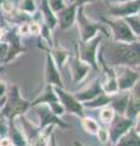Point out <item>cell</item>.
Returning a JSON list of instances; mask_svg holds the SVG:
<instances>
[{
  "label": "cell",
  "mask_w": 140,
  "mask_h": 146,
  "mask_svg": "<svg viewBox=\"0 0 140 146\" xmlns=\"http://www.w3.org/2000/svg\"><path fill=\"white\" fill-rule=\"evenodd\" d=\"M76 13H77V6L74 4H68V5H66L64 10L56 13L55 17L57 25L60 26L61 29H68L74 25Z\"/></svg>",
  "instance_id": "5bb4252c"
},
{
  "label": "cell",
  "mask_w": 140,
  "mask_h": 146,
  "mask_svg": "<svg viewBox=\"0 0 140 146\" xmlns=\"http://www.w3.org/2000/svg\"><path fill=\"white\" fill-rule=\"evenodd\" d=\"M54 90H55V93H56L58 102L65 108V112H70L72 115H76L80 118L84 117L83 105L74 98L73 94L66 91L64 88H58V86H54Z\"/></svg>",
  "instance_id": "52a82bcc"
},
{
  "label": "cell",
  "mask_w": 140,
  "mask_h": 146,
  "mask_svg": "<svg viewBox=\"0 0 140 146\" xmlns=\"http://www.w3.org/2000/svg\"><path fill=\"white\" fill-rule=\"evenodd\" d=\"M28 31H29V34L38 35V34H40V31H42V26L39 23H37V22H29Z\"/></svg>",
  "instance_id": "f546056e"
},
{
  "label": "cell",
  "mask_w": 140,
  "mask_h": 146,
  "mask_svg": "<svg viewBox=\"0 0 140 146\" xmlns=\"http://www.w3.org/2000/svg\"><path fill=\"white\" fill-rule=\"evenodd\" d=\"M94 1H96V0H74V5L77 7H82L84 6L85 4H89V3H94Z\"/></svg>",
  "instance_id": "d6a6232c"
},
{
  "label": "cell",
  "mask_w": 140,
  "mask_h": 146,
  "mask_svg": "<svg viewBox=\"0 0 140 146\" xmlns=\"http://www.w3.org/2000/svg\"><path fill=\"white\" fill-rule=\"evenodd\" d=\"M45 80H46L48 85L51 86H58V88H64V83H62L60 71H58L57 66L55 65L50 52L46 54V65H45Z\"/></svg>",
  "instance_id": "7c38bea8"
},
{
  "label": "cell",
  "mask_w": 140,
  "mask_h": 146,
  "mask_svg": "<svg viewBox=\"0 0 140 146\" xmlns=\"http://www.w3.org/2000/svg\"><path fill=\"white\" fill-rule=\"evenodd\" d=\"M135 125V121H132L124 116L116 115L111 123L108 124L107 133H108V140L113 145L117 144L122 135H124L127 131Z\"/></svg>",
  "instance_id": "ba28073f"
},
{
  "label": "cell",
  "mask_w": 140,
  "mask_h": 146,
  "mask_svg": "<svg viewBox=\"0 0 140 146\" xmlns=\"http://www.w3.org/2000/svg\"><path fill=\"white\" fill-rule=\"evenodd\" d=\"M104 22L111 29L113 42L127 43V44L139 42V38L133 34V32L129 29V27L127 26L123 18H116V17L104 18Z\"/></svg>",
  "instance_id": "277c9868"
},
{
  "label": "cell",
  "mask_w": 140,
  "mask_h": 146,
  "mask_svg": "<svg viewBox=\"0 0 140 146\" xmlns=\"http://www.w3.org/2000/svg\"><path fill=\"white\" fill-rule=\"evenodd\" d=\"M111 98L112 95H108L106 93H102L100 95H98L96 98H94L93 100L87 102H83V107H87V108H101V107H105L107 106L108 104L111 101Z\"/></svg>",
  "instance_id": "44dd1931"
},
{
  "label": "cell",
  "mask_w": 140,
  "mask_h": 146,
  "mask_svg": "<svg viewBox=\"0 0 140 146\" xmlns=\"http://www.w3.org/2000/svg\"><path fill=\"white\" fill-rule=\"evenodd\" d=\"M101 40H102V34H98L93 39L88 40V42H80L79 44H77L78 57L87 65H89L90 68H93L95 71H99L96 56H98V48L99 44L101 43Z\"/></svg>",
  "instance_id": "5b68a950"
},
{
  "label": "cell",
  "mask_w": 140,
  "mask_h": 146,
  "mask_svg": "<svg viewBox=\"0 0 140 146\" xmlns=\"http://www.w3.org/2000/svg\"><path fill=\"white\" fill-rule=\"evenodd\" d=\"M80 119H82V127H83V129L87 131L88 134L96 135L100 125H99V123L95 119H93V118H90V117H85V116L82 117Z\"/></svg>",
  "instance_id": "cb8c5ba5"
},
{
  "label": "cell",
  "mask_w": 140,
  "mask_h": 146,
  "mask_svg": "<svg viewBox=\"0 0 140 146\" xmlns=\"http://www.w3.org/2000/svg\"><path fill=\"white\" fill-rule=\"evenodd\" d=\"M102 93V88H101V83H100V78H96L95 80H93L90 83L89 86H87L85 89L78 91L74 94V98L78 100L80 104L87 102L93 100L94 98H96L98 95H100Z\"/></svg>",
  "instance_id": "9a60e30c"
},
{
  "label": "cell",
  "mask_w": 140,
  "mask_h": 146,
  "mask_svg": "<svg viewBox=\"0 0 140 146\" xmlns=\"http://www.w3.org/2000/svg\"><path fill=\"white\" fill-rule=\"evenodd\" d=\"M0 21H1V18H0ZM0 28H1V25H0Z\"/></svg>",
  "instance_id": "7bdbcfd3"
},
{
  "label": "cell",
  "mask_w": 140,
  "mask_h": 146,
  "mask_svg": "<svg viewBox=\"0 0 140 146\" xmlns=\"http://www.w3.org/2000/svg\"><path fill=\"white\" fill-rule=\"evenodd\" d=\"M50 55H51L54 62H55V65L57 66V68L58 67L61 68L66 63V61L68 60V54H67V51L64 50L62 48H60V46L54 48Z\"/></svg>",
  "instance_id": "7402d4cb"
},
{
  "label": "cell",
  "mask_w": 140,
  "mask_h": 146,
  "mask_svg": "<svg viewBox=\"0 0 140 146\" xmlns=\"http://www.w3.org/2000/svg\"><path fill=\"white\" fill-rule=\"evenodd\" d=\"M3 1H4V0H0V4H1V3H3Z\"/></svg>",
  "instance_id": "b9f144b4"
},
{
  "label": "cell",
  "mask_w": 140,
  "mask_h": 146,
  "mask_svg": "<svg viewBox=\"0 0 140 146\" xmlns=\"http://www.w3.org/2000/svg\"><path fill=\"white\" fill-rule=\"evenodd\" d=\"M124 22L127 23V26L129 27V29L133 32V34L135 36L139 38L140 34V18H139V13H134V15H130L123 18Z\"/></svg>",
  "instance_id": "603a6c76"
},
{
  "label": "cell",
  "mask_w": 140,
  "mask_h": 146,
  "mask_svg": "<svg viewBox=\"0 0 140 146\" xmlns=\"http://www.w3.org/2000/svg\"><path fill=\"white\" fill-rule=\"evenodd\" d=\"M96 136L99 138V141L101 144H106L108 141V133H107V128H99V131L96 133Z\"/></svg>",
  "instance_id": "f1b7e54d"
},
{
  "label": "cell",
  "mask_w": 140,
  "mask_h": 146,
  "mask_svg": "<svg viewBox=\"0 0 140 146\" xmlns=\"http://www.w3.org/2000/svg\"><path fill=\"white\" fill-rule=\"evenodd\" d=\"M3 71H4V66H3V65H0V73H1Z\"/></svg>",
  "instance_id": "f35d334b"
},
{
  "label": "cell",
  "mask_w": 140,
  "mask_h": 146,
  "mask_svg": "<svg viewBox=\"0 0 140 146\" xmlns=\"http://www.w3.org/2000/svg\"><path fill=\"white\" fill-rule=\"evenodd\" d=\"M6 136L11 140L13 146H28L23 133L15 125L13 119H7V134Z\"/></svg>",
  "instance_id": "ac0fdd59"
},
{
  "label": "cell",
  "mask_w": 140,
  "mask_h": 146,
  "mask_svg": "<svg viewBox=\"0 0 140 146\" xmlns=\"http://www.w3.org/2000/svg\"><path fill=\"white\" fill-rule=\"evenodd\" d=\"M115 116H116L115 111L107 105V106H105V107H101L100 112H99V121H100L102 124L108 125L111 123V121L113 119Z\"/></svg>",
  "instance_id": "d4e9b609"
},
{
  "label": "cell",
  "mask_w": 140,
  "mask_h": 146,
  "mask_svg": "<svg viewBox=\"0 0 140 146\" xmlns=\"http://www.w3.org/2000/svg\"><path fill=\"white\" fill-rule=\"evenodd\" d=\"M139 0H130V1L123 4H107V9L112 17L124 18L127 16L134 15V13H139Z\"/></svg>",
  "instance_id": "30bf717a"
},
{
  "label": "cell",
  "mask_w": 140,
  "mask_h": 146,
  "mask_svg": "<svg viewBox=\"0 0 140 146\" xmlns=\"http://www.w3.org/2000/svg\"><path fill=\"white\" fill-rule=\"evenodd\" d=\"M20 119H21L22 128H23V131H22V133H23L25 138H26L27 145L32 146L34 141L37 140V138L39 136V134H40V131H42V130H40L37 125L32 124V123H31L28 119H26L25 116H21Z\"/></svg>",
  "instance_id": "e0dca14e"
},
{
  "label": "cell",
  "mask_w": 140,
  "mask_h": 146,
  "mask_svg": "<svg viewBox=\"0 0 140 146\" xmlns=\"http://www.w3.org/2000/svg\"><path fill=\"white\" fill-rule=\"evenodd\" d=\"M31 108V101L21 96L20 89L17 85H11L6 93L5 102L0 110L5 119H15L16 117H21Z\"/></svg>",
  "instance_id": "7a4b0ae2"
},
{
  "label": "cell",
  "mask_w": 140,
  "mask_h": 146,
  "mask_svg": "<svg viewBox=\"0 0 140 146\" xmlns=\"http://www.w3.org/2000/svg\"><path fill=\"white\" fill-rule=\"evenodd\" d=\"M139 90H140L139 82L129 90V98H128L127 107H125L124 117H127L132 121L137 119L138 116H139V111H140V94H139Z\"/></svg>",
  "instance_id": "8fae6325"
},
{
  "label": "cell",
  "mask_w": 140,
  "mask_h": 146,
  "mask_svg": "<svg viewBox=\"0 0 140 146\" xmlns=\"http://www.w3.org/2000/svg\"><path fill=\"white\" fill-rule=\"evenodd\" d=\"M128 1H130V0H108L107 4H123Z\"/></svg>",
  "instance_id": "d590c367"
},
{
  "label": "cell",
  "mask_w": 140,
  "mask_h": 146,
  "mask_svg": "<svg viewBox=\"0 0 140 146\" xmlns=\"http://www.w3.org/2000/svg\"><path fill=\"white\" fill-rule=\"evenodd\" d=\"M29 23V22H28ZM28 23H22L19 26V29H17L16 33L19 35H28L29 31H28Z\"/></svg>",
  "instance_id": "1f68e13d"
},
{
  "label": "cell",
  "mask_w": 140,
  "mask_h": 146,
  "mask_svg": "<svg viewBox=\"0 0 140 146\" xmlns=\"http://www.w3.org/2000/svg\"><path fill=\"white\" fill-rule=\"evenodd\" d=\"M57 96H56V93L55 90H54V86L51 85H48L45 86V89L42 94L39 95V96L34 100V101L31 102V108L34 107V106H38V105H50L52 102H57Z\"/></svg>",
  "instance_id": "ffe728a7"
},
{
  "label": "cell",
  "mask_w": 140,
  "mask_h": 146,
  "mask_svg": "<svg viewBox=\"0 0 140 146\" xmlns=\"http://www.w3.org/2000/svg\"><path fill=\"white\" fill-rule=\"evenodd\" d=\"M68 62H70L68 66L71 68L72 77H73L74 83H79V82H82L85 77H87L88 72L90 71V66L87 65L85 62H83L78 57V52H77V44H76V55H74V57L70 58Z\"/></svg>",
  "instance_id": "4fadbf2b"
},
{
  "label": "cell",
  "mask_w": 140,
  "mask_h": 146,
  "mask_svg": "<svg viewBox=\"0 0 140 146\" xmlns=\"http://www.w3.org/2000/svg\"><path fill=\"white\" fill-rule=\"evenodd\" d=\"M19 10L31 16V13H34L35 10H37V5H35L34 0H21L19 5Z\"/></svg>",
  "instance_id": "484cf974"
},
{
  "label": "cell",
  "mask_w": 140,
  "mask_h": 146,
  "mask_svg": "<svg viewBox=\"0 0 140 146\" xmlns=\"http://www.w3.org/2000/svg\"><path fill=\"white\" fill-rule=\"evenodd\" d=\"M34 107H37V115L39 117V122H40L38 128L40 130L45 129L46 127H60V128H64V129H67L70 127L58 116L54 115L48 105L43 104V105H38V106H34Z\"/></svg>",
  "instance_id": "9c48e42d"
},
{
  "label": "cell",
  "mask_w": 140,
  "mask_h": 146,
  "mask_svg": "<svg viewBox=\"0 0 140 146\" xmlns=\"http://www.w3.org/2000/svg\"><path fill=\"white\" fill-rule=\"evenodd\" d=\"M76 22L78 23V32L80 34V42H88L93 39L95 35H98V32H102L107 35V31L98 22L92 21L89 17L85 16L84 6L77 7L76 13Z\"/></svg>",
  "instance_id": "3957f363"
},
{
  "label": "cell",
  "mask_w": 140,
  "mask_h": 146,
  "mask_svg": "<svg viewBox=\"0 0 140 146\" xmlns=\"http://www.w3.org/2000/svg\"><path fill=\"white\" fill-rule=\"evenodd\" d=\"M48 106H49V108L51 110V112L54 113V115H56V116H58V117L65 113V108L62 107V105L58 102V101H57V102H52V104H50V105H48Z\"/></svg>",
  "instance_id": "83f0119b"
},
{
  "label": "cell",
  "mask_w": 140,
  "mask_h": 146,
  "mask_svg": "<svg viewBox=\"0 0 140 146\" xmlns=\"http://www.w3.org/2000/svg\"><path fill=\"white\" fill-rule=\"evenodd\" d=\"M67 1H68V4H73L74 0H67Z\"/></svg>",
  "instance_id": "ab89813d"
},
{
  "label": "cell",
  "mask_w": 140,
  "mask_h": 146,
  "mask_svg": "<svg viewBox=\"0 0 140 146\" xmlns=\"http://www.w3.org/2000/svg\"><path fill=\"white\" fill-rule=\"evenodd\" d=\"M74 146H85V145L82 144V143H79V141H74Z\"/></svg>",
  "instance_id": "74e56055"
},
{
  "label": "cell",
  "mask_w": 140,
  "mask_h": 146,
  "mask_svg": "<svg viewBox=\"0 0 140 146\" xmlns=\"http://www.w3.org/2000/svg\"><path fill=\"white\" fill-rule=\"evenodd\" d=\"M102 1H104V3H106V4H107V1H108V0H102Z\"/></svg>",
  "instance_id": "60d3db41"
},
{
  "label": "cell",
  "mask_w": 140,
  "mask_h": 146,
  "mask_svg": "<svg viewBox=\"0 0 140 146\" xmlns=\"http://www.w3.org/2000/svg\"><path fill=\"white\" fill-rule=\"evenodd\" d=\"M139 42L135 43H118L113 42L107 43L105 49H101L99 52L105 65L113 68L117 66H128L133 68H139Z\"/></svg>",
  "instance_id": "6da1fadb"
},
{
  "label": "cell",
  "mask_w": 140,
  "mask_h": 146,
  "mask_svg": "<svg viewBox=\"0 0 140 146\" xmlns=\"http://www.w3.org/2000/svg\"><path fill=\"white\" fill-rule=\"evenodd\" d=\"M4 35H5V32H4L3 28H0V42L4 39Z\"/></svg>",
  "instance_id": "8d00e7d4"
},
{
  "label": "cell",
  "mask_w": 140,
  "mask_h": 146,
  "mask_svg": "<svg viewBox=\"0 0 140 146\" xmlns=\"http://www.w3.org/2000/svg\"><path fill=\"white\" fill-rule=\"evenodd\" d=\"M48 5L54 15H56L57 12H60L61 10H64L66 7L65 0H48Z\"/></svg>",
  "instance_id": "4316f807"
},
{
  "label": "cell",
  "mask_w": 140,
  "mask_h": 146,
  "mask_svg": "<svg viewBox=\"0 0 140 146\" xmlns=\"http://www.w3.org/2000/svg\"><path fill=\"white\" fill-rule=\"evenodd\" d=\"M6 93H7L6 84L4 83V82H0V107H1L3 105H4V102H5Z\"/></svg>",
  "instance_id": "4dcf8cb0"
},
{
  "label": "cell",
  "mask_w": 140,
  "mask_h": 146,
  "mask_svg": "<svg viewBox=\"0 0 140 146\" xmlns=\"http://www.w3.org/2000/svg\"><path fill=\"white\" fill-rule=\"evenodd\" d=\"M118 91H129L139 82V68L128 66L113 67Z\"/></svg>",
  "instance_id": "8992f818"
},
{
  "label": "cell",
  "mask_w": 140,
  "mask_h": 146,
  "mask_svg": "<svg viewBox=\"0 0 140 146\" xmlns=\"http://www.w3.org/2000/svg\"><path fill=\"white\" fill-rule=\"evenodd\" d=\"M135 127H137V124H135ZM116 146H140L139 123L137 128H130L124 135H122L119 140L117 141Z\"/></svg>",
  "instance_id": "d6986e66"
},
{
  "label": "cell",
  "mask_w": 140,
  "mask_h": 146,
  "mask_svg": "<svg viewBox=\"0 0 140 146\" xmlns=\"http://www.w3.org/2000/svg\"><path fill=\"white\" fill-rule=\"evenodd\" d=\"M0 146H13V145L7 136H3V138H0Z\"/></svg>",
  "instance_id": "836d02e7"
},
{
  "label": "cell",
  "mask_w": 140,
  "mask_h": 146,
  "mask_svg": "<svg viewBox=\"0 0 140 146\" xmlns=\"http://www.w3.org/2000/svg\"><path fill=\"white\" fill-rule=\"evenodd\" d=\"M46 146H57V144H56V138H55V133H51V135H50V138H49V143H48V145Z\"/></svg>",
  "instance_id": "e575fe53"
},
{
  "label": "cell",
  "mask_w": 140,
  "mask_h": 146,
  "mask_svg": "<svg viewBox=\"0 0 140 146\" xmlns=\"http://www.w3.org/2000/svg\"><path fill=\"white\" fill-rule=\"evenodd\" d=\"M128 98H129V91H118L117 94L112 95L108 106L113 110L116 115L124 116L125 107H127V102H128Z\"/></svg>",
  "instance_id": "2e32d148"
}]
</instances>
